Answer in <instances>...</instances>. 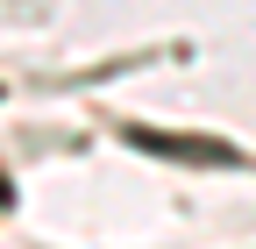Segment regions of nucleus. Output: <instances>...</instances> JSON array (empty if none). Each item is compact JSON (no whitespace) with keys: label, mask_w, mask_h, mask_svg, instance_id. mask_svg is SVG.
Segmentation results:
<instances>
[{"label":"nucleus","mask_w":256,"mask_h":249,"mask_svg":"<svg viewBox=\"0 0 256 249\" xmlns=\"http://www.w3.org/2000/svg\"><path fill=\"white\" fill-rule=\"evenodd\" d=\"M136 150H150V157H178V164H242V150L235 142H214V136H164V128H142V121H128L121 128Z\"/></svg>","instance_id":"nucleus-1"},{"label":"nucleus","mask_w":256,"mask_h":249,"mask_svg":"<svg viewBox=\"0 0 256 249\" xmlns=\"http://www.w3.org/2000/svg\"><path fill=\"white\" fill-rule=\"evenodd\" d=\"M8 200H14V185H8V171H0V206H8Z\"/></svg>","instance_id":"nucleus-2"}]
</instances>
